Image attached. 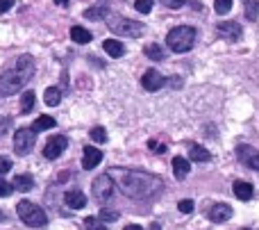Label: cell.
<instances>
[{"label":"cell","instance_id":"6da1fadb","mask_svg":"<svg viewBox=\"0 0 259 230\" xmlns=\"http://www.w3.org/2000/svg\"><path fill=\"white\" fill-rule=\"evenodd\" d=\"M109 176L118 178L116 180L118 187L130 199H150L157 191H161V180L146 171H125V169H118V171H112Z\"/></svg>","mask_w":259,"mask_h":230},{"label":"cell","instance_id":"7a4b0ae2","mask_svg":"<svg viewBox=\"0 0 259 230\" xmlns=\"http://www.w3.org/2000/svg\"><path fill=\"white\" fill-rule=\"evenodd\" d=\"M34 73V59L30 55H21L7 71L0 75V96H14L30 82Z\"/></svg>","mask_w":259,"mask_h":230},{"label":"cell","instance_id":"3957f363","mask_svg":"<svg viewBox=\"0 0 259 230\" xmlns=\"http://www.w3.org/2000/svg\"><path fill=\"white\" fill-rule=\"evenodd\" d=\"M196 44V30L191 25H178L166 34V46L175 53H187Z\"/></svg>","mask_w":259,"mask_h":230},{"label":"cell","instance_id":"277c9868","mask_svg":"<svg viewBox=\"0 0 259 230\" xmlns=\"http://www.w3.org/2000/svg\"><path fill=\"white\" fill-rule=\"evenodd\" d=\"M16 214L23 219V223L30 228H44L46 223H48L46 212L39 208V205L32 203V201H21V203L16 205Z\"/></svg>","mask_w":259,"mask_h":230},{"label":"cell","instance_id":"5b68a950","mask_svg":"<svg viewBox=\"0 0 259 230\" xmlns=\"http://www.w3.org/2000/svg\"><path fill=\"white\" fill-rule=\"evenodd\" d=\"M107 25H109V30L118 36H141L143 30H146L143 23L132 21V18H123V16H109Z\"/></svg>","mask_w":259,"mask_h":230},{"label":"cell","instance_id":"8992f818","mask_svg":"<svg viewBox=\"0 0 259 230\" xmlns=\"http://www.w3.org/2000/svg\"><path fill=\"white\" fill-rule=\"evenodd\" d=\"M91 194H94L96 201H100V203H105V201L112 199L114 194V180L109 173H103V176H98L94 180V187H91Z\"/></svg>","mask_w":259,"mask_h":230},{"label":"cell","instance_id":"52a82bcc","mask_svg":"<svg viewBox=\"0 0 259 230\" xmlns=\"http://www.w3.org/2000/svg\"><path fill=\"white\" fill-rule=\"evenodd\" d=\"M34 141H36V135L32 132V128H21L14 135V150L18 155H27L32 150V146H34Z\"/></svg>","mask_w":259,"mask_h":230},{"label":"cell","instance_id":"ba28073f","mask_svg":"<svg viewBox=\"0 0 259 230\" xmlns=\"http://www.w3.org/2000/svg\"><path fill=\"white\" fill-rule=\"evenodd\" d=\"M66 146H68V139L64 135H55V137H50L48 139V144L44 146V155L48 160H57L59 155L66 150Z\"/></svg>","mask_w":259,"mask_h":230},{"label":"cell","instance_id":"9c48e42d","mask_svg":"<svg viewBox=\"0 0 259 230\" xmlns=\"http://www.w3.org/2000/svg\"><path fill=\"white\" fill-rule=\"evenodd\" d=\"M216 32H219L221 39H228V41H239L241 39V25L237 21H221L216 25Z\"/></svg>","mask_w":259,"mask_h":230},{"label":"cell","instance_id":"30bf717a","mask_svg":"<svg viewBox=\"0 0 259 230\" xmlns=\"http://www.w3.org/2000/svg\"><path fill=\"white\" fill-rule=\"evenodd\" d=\"M164 85H166L164 75H161L159 71H155V68L146 71V73H143V78H141V87L146 91H159Z\"/></svg>","mask_w":259,"mask_h":230},{"label":"cell","instance_id":"8fae6325","mask_svg":"<svg viewBox=\"0 0 259 230\" xmlns=\"http://www.w3.org/2000/svg\"><path fill=\"white\" fill-rule=\"evenodd\" d=\"M100 162H103V153H100L96 146H84V158H82V167H84L87 171H91V169H96Z\"/></svg>","mask_w":259,"mask_h":230},{"label":"cell","instance_id":"7c38bea8","mask_svg":"<svg viewBox=\"0 0 259 230\" xmlns=\"http://www.w3.org/2000/svg\"><path fill=\"white\" fill-rule=\"evenodd\" d=\"M237 155H239V160H241L243 164H248L250 169L259 171V153H255L250 146H239V148H237Z\"/></svg>","mask_w":259,"mask_h":230},{"label":"cell","instance_id":"4fadbf2b","mask_svg":"<svg viewBox=\"0 0 259 230\" xmlns=\"http://www.w3.org/2000/svg\"><path fill=\"white\" fill-rule=\"evenodd\" d=\"M209 219H211V221H216V223L228 221V219H232V208H230L228 203H216V205H211Z\"/></svg>","mask_w":259,"mask_h":230},{"label":"cell","instance_id":"5bb4252c","mask_svg":"<svg viewBox=\"0 0 259 230\" xmlns=\"http://www.w3.org/2000/svg\"><path fill=\"white\" fill-rule=\"evenodd\" d=\"M64 203H66L71 210H82L87 205V196L82 194V191H77V189L66 191V196H64Z\"/></svg>","mask_w":259,"mask_h":230},{"label":"cell","instance_id":"9a60e30c","mask_svg":"<svg viewBox=\"0 0 259 230\" xmlns=\"http://www.w3.org/2000/svg\"><path fill=\"white\" fill-rule=\"evenodd\" d=\"M189 160L191 162H209L211 153L200 144H189Z\"/></svg>","mask_w":259,"mask_h":230},{"label":"cell","instance_id":"2e32d148","mask_svg":"<svg viewBox=\"0 0 259 230\" xmlns=\"http://www.w3.org/2000/svg\"><path fill=\"white\" fill-rule=\"evenodd\" d=\"M232 191H234V196H237L239 201H250L252 199V185H250V182H246V180H237V182H234Z\"/></svg>","mask_w":259,"mask_h":230},{"label":"cell","instance_id":"e0dca14e","mask_svg":"<svg viewBox=\"0 0 259 230\" xmlns=\"http://www.w3.org/2000/svg\"><path fill=\"white\" fill-rule=\"evenodd\" d=\"M103 48H105V53H107L109 57H114V59H118V57L125 55V46H123L121 41H116V39H105Z\"/></svg>","mask_w":259,"mask_h":230},{"label":"cell","instance_id":"ac0fdd59","mask_svg":"<svg viewBox=\"0 0 259 230\" xmlns=\"http://www.w3.org/2000/svg\"><path fill=\"white\" fill-rule=\"evenodd\" d=\"M189 169H191V164H189V160H184V158H173V173H175V178L178 180H184V178L189 176Z\"/></svg>","mask_w":259,"mask_h":230},{"label":"cell","instance_id":"d6986e66","mask_svg":"<svg viewBox=\"0 0 259 230\" xmlns=\"http://www.w3.org/2000/svg\"><path fill=\"white\" fill-rule=\"evenodd\" d=\"M12 185H14V189H18V191H30L32 187H34V178L27 176V173H23V176L14 178Z\"/></svg>","mask_w":259,"mask_h":230},{"label":"cell","instance_id":"ffe728a7","mask_svg":"<svg viewBox=\"0 0 259 230\" xmlns=\"http://www.w3.org/2000/svg\"><path fill=\"white\" fill-rule=\"evenodd\" d=\"M71 39L75 41V44H89L94 36H91V32L89 30H84V27H80V25H73L71 27Z\"/></svg>","mask_w":259,"mask_h":230},{"label":"cell","instance_id":"44dd1931","mask_svg":"<svg viewBox=\"0 0 259 230\" xmlns=\"http://www.w3.org/2000/svg\"><path fill=\"white\" fill-rule=\"evenodd\" d=\"M30 128H32V132H34V135H36V132L50 130V128H55V119H53V117H46V114H44V117H39V119H36V121L32 123Z\"/></svg>","mask_w":259,"mask_h":230},{"label":"cell","instance_id":"7402d4cb","mask_svg":"<svg viewBox=\"0 0 259 230\" xmlns=\"http://www.w3.org/2000/svg\"><path fill=\"white\" fill-rule=\"evenodd\" d=\"M34 103H36L34 91H23V96H21V112L23 114H30L32 109H34Z\"/></svg>","mask_w":259,"mask_h":230},{"label":"cell","instance_id":"603a6c76","mask_svg":"<svg viewBox=\"0 0 259 230\" xmlns=\"http://www.w3.org/2000/svg\"><path fill=\"white\" fill-rule=\"evenodd\" d=\"M44 100L48 107H55V105H59V100H62V91H59L57 87H48L44 94Z\"/></svg>","mask_w":259,"mask_h":230},{"label":"cell","instance_id":"cb8c5ba5","mask_svg":"<svg viewBox=\"0 0 259 230\" xmlns=\"http://www.w3.org/2000/svg\"><path fill=\"white\" fill-rule=\"evenodd\" d=\"M107 16V5H100V7H91L84 12V18H89V21H100V18Z\"/></svg>","mask_w":259,"mask_h":230},{"label":"cell","instance_id":"d4e9b609","mask_svg":"<svg viewBox=\"0 0 259 230\" xmlns=\"http://www.w3.org/2000/svg\"><path fill=\"white\" fill-rule=\"evenodd\" d=\"M143 53H146V57L155 59V62H161V59H164V50H161L157 44H148L146 48H143Z\"/></svg>","mask_w":259,"mask_h":230},{"label":"cell","instance_id":"484cf974","mask_svg":"<svg viewBox=\"0 0 259 230\" xmlns=\"http://www.w3.org/2000/svg\"><path fill=\"white\" fill-rule=\"evenodd\" d=\"M84 228L87 230H107V228H105V223L100 221L98 217H87L84 219Z\"/></svg>","mask_w":259,"mask_h":230},{"label":"cell","instance_id":"4316f807","mask_svg":"<svg viewBox=\"0 0 259 230\" xmlns=\"http://www.w3.org/2000/svg\"><path fill=\"white\" fill-rule=\"evenodd\" d=\"M214 9H216V14H228L230 9H232V0H214Z\"/></svg>","mask_w":259,"mask_h":230},{"label":"cell","instance_id":"83f0119b","mask_svg":"<svg viewBox=\"0 0 259 230\" xmlns=\"http://www.w3.org/2000/svg\"><path fill=\"white\" fill-rule=\"evenodd\" d=\"M152 3H155V0H134V9H137L139 14H148L152 9Z\"/></svg>","mask_w":259,"mask_h":230},{"label":"cell","instance_id":"f1b7e54d","mask_svg":"<svg viewBox=\"0 0 259 230\" xmlns=\"http://www.w3.org/2000/svg\"><path fill=\"white\" fill-rule=\"evenodd\" d=\"M91 139L94 141H98V144H103V141H107V132H105V128H94L91 130Z\"/></svg>","mask_w":259,"mask_h":230},{"label":"cell","instance_id":"f546056e","mask_svg":"<svg viewBox=\"0 0 259 230\" xmlns=\"http://www.w3.org/2000/svg\"><path fill=\"white\" fill-rule=\"evenodd\" d=\"M178 210H180L182 214H191V212H193V201H191V199H182V201L178 203Z\"/></svg>","mask_w":259,"mask_h":230},{"label":"cell","instance_id":"4dcf8cb0","mask_svg":"<svg viewBox=\"0 0 259 230\" xmlns=\"http://www.w3.org/2000/svg\"><path fill=\"white\" fill-rule=\"evenodd\" d=\"M12 191H14L12 182H7V180H3V178H0V196H12Z\"/></svg>","mask_w":259,"mask_h":230},{"label":"cell","instance_id":"1f68e13d","mask_svg":"<svg viewBox=\"0 0 259 230\" xmlns=\"http://www.w3.org/2000/svg\"><path fill=\"white\" fill-rule=\"evenodd\" d=\"M118 219V212H114V210H103L100 212V221H116Z\"/></svg>","mask_w":259,"mask_h":230},{"label":"cell","instance_id":"d6a6232c","mask_svg":"<svg viewBox=\"0 0 259 230\" xmlns=\"http://www.w3.org/2000/svg\"><path fill=\"white\" fill-rule=\"evenodd\" d=\"M9 169H12V160H9V158H0V178H3Z\"/></svg>","mask_w":259,"mask_h":230},{"label":"cell","instance_id":"836d02e7","mask_svg":"<svg viewBox=\"0 0 259 230\" xmlns=\"http://www.w3.org/2000/svg\"><path fill=\"white\" fill-rule=\"evenodd\" d=\"M184 3H187V0H164V5H166V7H170V9L184 7Z\"/></svg>","mask_w":259,"mask_h":230},{"label":"cell","instance_id":"e575fe53","mask_svg":"<svg viewBox=\"0 0 259 230\" xmlns=\"http://www.w3.org/2000/svg\"><path fill=\"white\" fill-rule=\"evenodd\" d=\"M12 7H14V0H0V14L9 12Z\"/></svg>","mask_w":259,"mask_h":230},{"label":"cell","instance_id":"d590c367","mask_svg":"<svg viewBox=\"0 0 259 230\" xmlns=\"http://www.w3.org/2000/svg\"><path fill=\"white\" fill-rule=\"evenodd\" d=\"M148 146H150V150H157V153H164V148H161V146L159 144H157V141H148Z\"/></svg>","mask_w":259,"mask_h":230},{"label":"cell","instance_id":"8d00e7d4","mask_svg":"<svg viewBox=\"0 0 259 230\" xmlns=\"http://www.w3.org/2000/svg\"><path fill=\"white\" fill-rule=\"evenodd\" d=\"M123 230H143V228H141V226H134V223H132V226H125Z\"/></svg>","mask_w":259,"mask_h":230},{"label":"cell","instance_id":"74e56055","mask_svg":"<svg viewBox=\"0 0 259 230\" xmlns=\"http://www.w3.org/2000/svg\"><path fill=\"white\" fill-rule=\"evenodd\" d=\"M3 217H5V214H3V212H0V221H3Z\"/></svg>","mask_w":259,"mask_h":230},{"label":"cell","instance_id":"f35d334b","mask_svg":"<svg viewBox=\"0 0 259 230\" xmlns=\"http://www.w3.org/2000/svg\"><path fill=\"white\" fill-rule=\"evenodd\" d=\"M241 230H248V228H241Z\"/></svg>","mask_w":259,"mask_h":230},{"label":"cell","instance_id":"ab89813d","mask_svg":"<svg viewBox=\"0 0 259 230\" xmlns=\"http://www.w3.org/2000/svg\"><path fill=\"white\" fill-rule=\"evenodd\" d=\"M257 5H259V0H257Z\"/></svg>","mask_w":259,"mask_h":230}]
</instances>
